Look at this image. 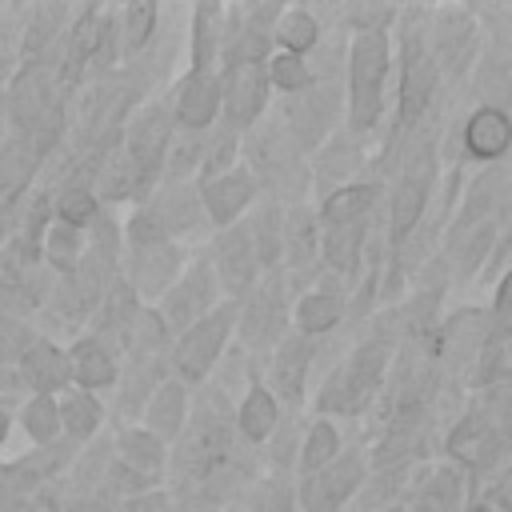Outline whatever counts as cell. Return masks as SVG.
Masks as SVG:
<instances>
[{
  "label": "cell",
  "instance_id": "cell-27",
  "mask_svg": "<svg viewBox=\"0 0 512 512\" xmlns=\"http://www.w3.org/2000/svg\"><path fill=\"white\" fill-rule=\"evenodd\" d=\"M336 448H340V432L328 424V420H316L300 444V472L304 476H316L324 472L332 460H336Z\"/></svg>",
  "mask_w": 512,
  "mask_h": 512
},
{
  "label": "cell",
  "instance_id": "cell-7",
  "mask_svg": "<svg viewBox=\"0 0 512 512\" xmlns=\"http://www.w3.org/2000/svg\"><path fill=\"white\" fill-rule=\"evenodd\" d=\"M220 112V80L212 68H188L176 88V124L188 132H208Z\"/></svg>",
  "mask_w": 512,
  "mask_h": 512
},
{
  "label": "cell",
  "instance_id": "cell-19",
  "mask_svg": "<svg viewBox=\"0 0 512 512\" xmlns=\"http://www.w3.org/2000/svg\"><path fill=\"white\" fill-rule=\"evenodd\" d=\"M364 236H368V216H364V220H348V224H332V228H324L320 252H324V260H328V268L348 272V268L356 264V256H360Z\"/></svg>",
  "mask_w": 512,
  "mask_h": 512
},
{
  "label": "cell",
  "instance_id": "cell-20",
  "mask_svg": "<svg viewBox=\"0 0 512 512\" xmlns=\"http://www.w3.org/2000/svg\"><path fill=\"white\" fill-rule=\"evenodd\" d=\"M148 424H152V436H176L180 424H184V384L176 380H164L152 396H148Z\"/></svg>",
  "mask_w": 512,
  "mask_h": 512
},
{
  "label": "cell",
  "instance_id": "cell-17",
  "mask_svg": "<svg viewBox=\"0 0 512 512\" xmlns=\"http://www.w3.org/2000/svg\"><path fill=\"white\" fill-rule=\"evenodd\" d=\"M308 364H312V348H308L304 336H288V340H280L276 360H272V396L300 400V396H304Z\"/></svg>",
  "mask_w": 512,
  "mask_h": 512
},
{
  "label": "cell",
  "instance_id": "cell-1",
  "mask_svg": "<svg viewBox=\"0 0 512 512\" xmlns=\"http://www.w3.org/2000/svg\"><path fill=\"white\" fill-rule=\"evenodd\" d=\"M388 76V40L384 32H356L348 52V128L368 132L384 104Z\"/></svg>",
  "mask_w": 512,
  "mask_h": 512
},
{
  "label": "cell",
  "instance_id": "cell-4",
  "mask_svg": "<svg viewBox=\"0 0 512 512\" xmlns=\"http://www.w3.org/2000/svg\"><path fill=\"white\" fill-rule=\"evenodd\" d=\"M216 304V268L208 260L192 264L184 276H176V284L164 292V312L160 320L172 328H192L200 316H208Z\"/></svg>",
  "mask_w": 512,
  "mask_h": 512
},
{
  "label": "cell",
  "instance_id": "cell-10",
  "mask_svg": "<svg viewBox=\"0 0 512 512\" xmlns=\"http://www.w3.org/2000/svg\"><path fill=\"white\" fill-rule=\"evenodd\" d=\"M252 192H256V180H252L248 172H224V176H216V180H204L200 204H204V212H208V220H212L216 228H228V224L248 208Z\"/></svg>",
  "mask_w": 512,
  "mask_h": 512
},
{
  "label": "cell",
  "instance_id": "cell-30",
  "mask_svg": "<svg viewBox=\"0 0 512 512\" xmlns=\"http://www.w3.org/2000/svg\"><path fill=\"white\" fill-rule=\"evenodd\" d=\"M56 216L68 228H88L96 220V192L92 188H76V184L64 188L60 200H56Z\"/></svg>",
  "mask_w": 512,
  "mask_h": 512
},
{
  "label": "cell",
  "instance_id": "cell-26",
  "mask_svg": "<svg viewBox=\"0 0 512 512\" xmlns=\"http://www.w3.org/2000/svg\"><path fill=\"white\" fill-rule=\"evenodd\" d=\"M340 324V296L336 292H308L296 304V328L304 336H320Z\"/></svg>",
  "mask_w": 512,
  "mask_h": 512
},
{
  "label": "cell",
  "instance_id": "cell-14",
  "mask_svg": "<svg viewBox=\"0 0 512 512\" xmlns=\"http://www.w3.org/2000/svg\"><path fill=\"white\" fill-rule=\"evenodd\" d=\"M180 272V252L168 244H152V248H136V264H132V280L128 288L136 296H164L172 288V276Z\"/></svg>",
  "mask_w": 512,
  "mask_h": 512
},
{
  "label": "cell",
  "instance_id": "cell-35",
  "mask_svg": "<svg viewBox=\"0 0 512 512\" xmlns=\"http://www.w3.org/2000/svg\"><path fill=\"white\" fill-rule=\"evenodd\" d=\"M128 512H172V504H168L164 492H148V496H136L128 504Z\"/></svg>",
  "mask_w": 512,
  "mask_h": 512
},
{
  "label": "cell",
  "instance_id": "cell-29",
  "mask_svg": "<svg viewBox=\"0 0 512 512\" xmlns=\"http://www.w3.org/2000/svg\"><path fill=\"white\" fill-rule=\"evenodd\" d=\"M264 76H268V84L280 88V92H304L308 80H312L304 56H292V52L268 56V60H264Z\"/></svg>",
  "mask_w": 512,
  "mask_h": 512
},
{
  "label": "cell",
  "instance_id": "cell-16",
  "mask_svg": "<svg viewBox=\"0 0 512 512\" xmlns=\"http://www.w3.org/2000/svg\"><path fill=\"white\" fill-rule=\"evenodd\" d=\"M68 368H72V380L80 384V392L112 388V384H116V360H112V352L104 348V340H96V336H84V340L72 344Z\"/></svg>",
  "mask_w": 512,
  "mask_h": 512
},
{
  "label": "cell",
  "instance_id": "cell-36",
  "mask_svg": "<svg viewBox=\"0 0 512 512\" xmlns=\"http://www.w3.org/2000/svg\"><path fill=\"white\" fill-rule=\"evenodd\" d=\"M4 432H8V416L0 412V444H4Z\"/></svg>",
  "mask_w": 512,
  "mask_h": 512
},
{
  "label": "cell",
  "instance_id": "cell-13",
  "mask_svg": "<svg viewBox=\"0 0 512 512\" xmlns=\"http://www.w3.org/2000/svg\"><path fill=\"white\" fill-rule=\"evenodd\" d=\"M508 144H512V120H508L504 108L484 104V108H476L468 116V124H464V148H468V156L496 160V156L508 152Z\"/></svg>",
  "mask_w": 512,
  "mask_h": 512
},
{
  "label": "cell",
  "instance_id": "cell-15",
  "mask_svg": "<svg viewBox=\"0 0 512 512\" xmlns=\"http://www.w3.org/2000/svg\"><path fill=\"white\" fill-rule=\"evenodd\" d=\"M20 368L28 376V384L40 392V396H52L56 388H64L72 380V368H68V352H60L56 344L48 340H32L20 356Z\"/></svg>",
  "mask_w": 512,
  "mask_h": 512
},
{
  "label": "cell",
  "instance_id": "cell-21",
  "mask_svg": "<svg viewBox=\"0 0 512 512\" xmlns=\"http://www.w3.org/2000/svg\"><path fill=\"white\" fill-rule=\"evenodd\" d=\"M272 36L280 40V48H284V52L304 56L308 48H316V40H320V24H316V16H312V12H304V8H288V12H280V16H276Z\"/></svg>",
  "mask_w": 512,
  "mask_h": 512
},
{
  "label": "cell",
  "instance_id": "cell-11",
  "mask_svg": "<svg viewBox=\"0 0 512 512\" xmlns=\"http://www.w3.org/2000/svg\"><path fill=\"white\" fill-rule=\"evenodd\" d=\"M164 468V448L152 432H124L120 436V460L112 468V476H124V484L132 488H148Z\"/></svg>",
  "mask_w": 512,
  "mask_h": 512
},
{
  "label": "cell",
  "instance_id": "cell-22",
  "mask_svg": "<svg viewBox=\"0 0 512 512\" xmlns=\"http://www.w3.org/2000/svg\"><path fill=\"white\" fill-rule=\"evenodd\" d=\"M56 412H60V428H68L72 440H88L96 428H100V404L92 400V392H64L56 400Z\"/></svg>",
  "mask_w": 512,
  "mask_h": 512
},
{
  "label": "cell",
  "instance_id": "cell-12",
  "mask_svg": "<svg viewBox=\"0 0 512 512\" xmlns=\"http://www.w3.org/2000/svg\"><path fill=\"white\" fill-rule=\"evenodd\" d=\"M432 88H436V64L432 56L412 52L404 80H400V112H396V132H408L432 104Z\"/></svg>",
  "mask_w": 512,
  "mask_h": 512
},
{
  "label": "cell",
  "instance_id": "cell-2",
  "mask_svg": "<svg viewBox=\"0 0 512 512\" xmlns=\"http://www.w3.org/2000/svg\"><path fill=\"white\" fill-rule=\"evenodd\" d=\"M232 316L236 304H220L208 316H200L192 328H184V336L172 348V368L180 380H200L212 368V360L224 352V340L232 332Z\"/></svg>",
  "mask_w": 512,
  "mask_h": 512
},
{
  "label": "cell",
  "instance_id": "cell-25",
  "mask_svg": "<svg viewBox=\"0 0 512 512\" xmlns=\"http://www.w3.org/2000/svg\"><path fill=\"white\" fill-rule=\"evenodd\" d=\"M44 256H48L52 268L76 276V272H80V260H84L80 228H68V224H52V228H44Z\"/></svg>",
  "mask_w": 512,
  "mask_h": 512
},
{
  "label": "cell",
  "instance_id": "cell-23",
  "mask_svg": "<svg viewBox=\"0 0 512 512\" xmlns=\"http://www.w3.org/2000/svg\"><path fill=\"white\" fill-rule=\"evenodd\" d=\"M372 196L376 188L372 184H348L340 192H332L324 200V212H320V224L332 228V224H348V220H364L368 208H372Z\"/></svg>",
  "mask_w": 512,
  "mask_h": 512
},
{
  "label": "cell",
  "instance_id": "cell-28",
  "mask_svg": "<svg viewBox=\"0 0 512 512\" xmlns=\"http://www.w3.org/2000/svg\"><path fill=\"white\" fill-rule=\"evenodd\" d=\"M232 156H236V128H232L228 120H224V124H212V128H208L204 156H200V172H204V180L224 176L228 164H232Z\"/></svg>",
  "mask_w": 512,
  "mask_h": 512
},
{
  "label": "cell",
  "instance_id": "cell-9",
  "mask_svg": "<svg viewBox=\"0 0 512 512\" xmlns=\"http://www.w3.org/2000/svg\"><path fill=\"white\" fill-rule=\"evenodd\" d=\"M260 256L252 244V228H228L220 248H216V276L224 280L228 292H248L256 280Z\"/></svg>",
  "mask_w": 512,
  "mask_h": 512
},
{
  "label": "cell",
  "instance_id": "cell-33",
  "mask_svg": "<svg viewBox=\"0 0 512 512\" xmlns=\"http://www.w3.org/2000/svg\"><path fill=\"white\" fill-rule=\"evenodd\" d=\"M248 512H292V492L284 480H264L256 492H252V504Z\"/></svg>",
  "mask_w": 512,
  "mask_h": 512
},
{
  "label": "cell",
  "instance_id": "cell-37",
  "mask_svg": "<svg viewBox=\"0 0 512 512\" xmlns=\"http://www.w3.org/2000/svg\"><path fill=\"white\" fill-rule=\"evenodd\" d=\"M472 512H488V508H472Z\"/></svg>",
  "mask_w": 512,
  "mask_h": 512
},
{
  "label": "cell",
  "instance_id": "cell-3",
  "mask_svg": "<svg viewBox=\"0 0 512 512\" xmlns=\"http://www.w3.org/2000/svg\"><path fill=\"white\" fill-rule=\"evenodd\" d=\"M168 144H172V116H168L160 104L144 108V112L132 120L128 136H124V160H128V168H132L136 188H148V184L156 180V172H160L164 160H168Z\"/></svg>",
  "mask_w": 512,
  "mask_h": 512
},
{
  "label": "cell",
  "instance_id": "cell-8",
  "mask_svg": "<svg viewBox=\"0 0 512 512\" xmlns=\"http://www.w3.org/2000/svg\"><path fill=\"white\" fill-rule=\"evenodd\" d=\"M356 484H360V460L352 452L348 456H336L324 472L308 476L304 504H308V512H340L344 500L356 492Z\"/></svg>",
  "mask_w": 512,
  "mask_h": 512
},
{
  "label": "cell",
  "instance_id": "cell-34",
  "mask_svg": "<svg viewBox=\"0 0 512 512\" xmlns=\"http://www.w3.org/2000/svg\"><path fill=\"white\" fill-rule=\"evenodd\" d=\"M492 316H496V332L500 336H512V272L500 280V288H496V308H492Z\"/></svg>",
  "mask_w": 512,
  "mask_h": 512
},
{
  "label": "cell",
  "instance_id": "cell-31",
  "mask_svg": "<svg viewBox=\"0 0 512 512\" xmlns=\"http://www.w3.org/2000/svg\"><path fill=\"white\" fill-rule=\"evenodd\" d=\"M152 28H156V4H128L124 8V20H120L124 52H140L148 44Z\"/></svg>",
  "mask_w": 512,
  "mask_h": 512
},
{
  "label": "cell",
  "instance_id": "cell-24",
  "mask_svg": "<svg viewBox=\"0 0 512 512\" xmlns=\"http://www.w3.org/2000/svg\"><path fill=\"white\" fill-rule=\"evenodd\" d=\"M152 212H156V220L164 224V232L172 236V232H188V228H196L200 200L192 196V188L176 184V188H168V196H164V200H156V204H152Z\"/></svg>",
  "mask_w": 512,
  "mask_h": 512
},
{
  "label": "cell",
  "instance_id": "cell-6",
  "mask_svg": "<svg viewBox=\"0 0 512 512\" xmlns=\"http://www.w3.org/2000/svg\"><path fill=\"white\" fill-rule=\"evenodd\" d=\"M264 96H268L264 64H252V60H228V76L220 80V104H224L228 124H232L236 132L248 128V124L260 116Z\"/></svg>",
  "mask_w": 512,
  "mask_h": 512
},
{
  "label": "cell",
  "instance_id": "cell-18",
  "mask_svg": "<svg viewBox=\"0 0 512 512\" xmlns=\"http://www.w3.org/2000/svg\"><path fill=\"white\" fill-rule=\"evenodd\" d=\"M276 420H280V408H276V396L264 388V384H252L248 396L240 400V412H236V424L244 432V440L260 444L276 432Z\"/></svg>",
  "mask_w": 512,
  "mask_h": 512
},
{
  "label": "cell",
  "instance_id": "cell-5",
  "mask_svg": "<svg viewBox=\"0 0 512 512\" xmlns=\"http://www.w3.org/2000/svg\"><path fill=\"white\" fill-rule=\"evenodd\" d=\"M428 192H432V148L424 144V148L400 168V180H396V192H392V240L412 236V228H416L420 216H424Z\"/></svg>",
  "mask_w": 512,
  "mask_h": 512
},
{
  "label": "cell",
  "instance_id": "cell-32",
  "mask_svg": "<svg viewBox=\"0 0 512 512\" xmlns=\"http://www.w3.org/2000/svg\"><path fill=\"white\" fill-rule=\"evenodd\" d=\"M24 428H28V436H32L36 444H48V440L60 432L56 400H52V396H36V400H28V408H24Z\"/></svg>",
  "mask_w": 512,
  "mask_h": 512
}]
</instances>
